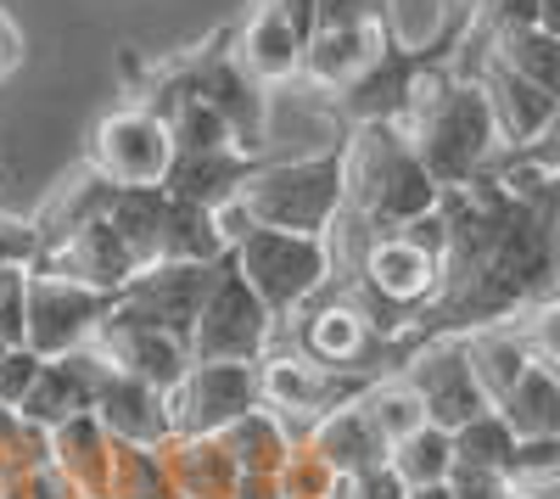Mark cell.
Returning a JSON list of instances; mask_svg holds the SVG:
<instances>
[{"label":"cell","mask_w":560,"mask_h":499,"mask_svg":"<svg viewBox=\"0 0 560 499\" xmlns=\"http://www.w3.org/2000/svg\"><path fill=\"white\" fill-rule=\"evenodd\" d=\"M404 129H409L420 163H427V174L438 179V192L471 186V179H482L504 158V135L493 124L488 90L477 79L454 73V62H432L420 73Z\"/></svg>","instance_id":"cell-1"},{"label":"cell","mask_w":560,"mask_h":499,"mask_svg":"<svg viewBox=\"0 0 560 499\" xmlns=\"http://www.w3.org/2000/svg\"><path fill=\"white\" fill-rule=\"evenodd\" d=\"M342 197L348 213L364 219L376 236L404 231L409 219L438 208V179L420 163L404 124H359L342 135Z\"/></svg>","instance_id":"cell-2"},{"label":"cell","mask_w":560,"mask_h":499,"mask_svg":"<svg viewBox=\"0 0 560 499\" xmlns=\"http://www.w3.org/2000/svg\"><path fill=\"white\" fill-rule=\"evenodd\" d=\"M242 202L253 208L258 231L331 236V224L348 208V197H342V147L314 152V158H287V163H258Z\"/></svg>","instance_id":"cell-3"},{"label":"cell","mask_w":560,"mask_h":499,"mask_svg":"<svg viewBox=\"0 0 560 499\" xmlns=\"http://www.w3.org/2000/svg\"><path fill=\"white\" fill-rule=\"evenodd\" d=\"M236 269L247 276V287L264 298V309L275 321H292L314 298L331 292L337 264H331V242L325 236H298V231H253L236 253Z\"/></svg>","instance_id":"cell-4"},{"label":"cell","mask_w":560,"mask_h":499,"mask_svg":"<svg viewBox=\"0 0 560 499\" xmlns=\"http://www.w3.org/2000/svg\"><path fill=\"white\" fill-rule=\"evenodd\" d=\"M275 314L264 309V298L247 287V276L236 269V258H219V281L202 303V321L191 332V359L197 365H258L275 348Z\"/></svg>","instance_id":"cell-5"},{"label":"cell","mask_w":560,"mask_h":499,"mask_svg":"<svg viewBox=\"0 0 560 499\" xmlns=\"http://www.w3.org/2000/svg\"><path fill=\"white\" fill-rule=\"evenodd\" d=\"M174 73H179V84L191 90L197 102H208L230 129H236V141H242L247 152L264 147L269 90L242 68V57H236V28H224V34H213L208 45H197V51L174 57Z\"/></svg>","instance_id":"cell-6"},{"label":"cell","mask_w":560,"mask_h":499,"mask_svg":"<svg viewBox=\"0 0 560 499\" xmlns=\"http://www.w3.org/2000/svg\"><path fill=\"white\" fill-rule=\"evenodd\" d=\"M107 314H113V298L107 292L79 287L68 276H51V269H28V281H23L28 337H23V348H34L39 359L79 353V348L96 343V332L107 326Z\"/></svg>","instance_id":"cell-7"},{"label":"cell","mask_w":560,"mask_h":499,"mask_svg":"<svg viewBox=\"0 0 560 499\" xmlns=\"http://www.w3.org/2000/svg\"><path fill=\"white\" fill-rule=\"evenodd\" d=\"M168 163H174V135L152 107H140V102L113 107L96 124L90 152H84V169L102 174L107 186H163Z\"/></svg>","instance_id":"cell-8"},{"label":"cell","mask_w":560,"mask_h":499,"mask_svg":"<svg viewBox=\"0 0 560 499\" xmlns=\"http://www.w3.org/2000/svg\"><path fill=\"white\" fill-rule=\"evenodd\" d=\"M213 281H219V264H147L113 298V314L129 321V326H152V332H168L179 343H191Z\"/></svg>","instance_id":"cell-9"},{"label":"cell","mask_w":560,"mask_h":499,"mask_svg":"<svg viewBox=\"0 0 560 499\" xmlns=\"http://www.w3.org/2000/svg\"><path fill=\"white\" fill-rule=\"evenodd\" d=\"M258 404V365H191L168 387V427L174 438H219Z\"/></svg>","instance_id":"cell-10"},{"label":"cell","mask_w":560,"mask_h":499,"mask_svg":"<svg viewBox=\"0 0 560 499\" xmlns=\"http://www.w3.org/2000/svg\"><path fill=\"white\" fill-rule=\"evenodd\" d=\"M404 376L420 393V404H427L432 427H443V432H459L465 421H477L482 410H493L477 371H471L465 337H427L404 359Z\"/></svg>","instance_id":"cell-11"},{"label":"cell","mask_w":560,"mask_h":499,"mask_svg":"<svg viewBox=\"0 0 560 499\" xmlns=\"http://www.w3.org/2000/svg\"><path fill=\"white\" fill-rule=\"evenodd\" d=\"M34 269H51V276H68L79 287H96L107 298H118L140 276L135 253L113 231V219H90V224H73V231L39 236V264Z\"/></svg>","instance_id":"cell-12"},{"label":"cell","mask_w":560,"mask_h":499,"mask_svg":"<svg viewBox=\"0 0 560 499\" xmlns=\"http://www.w3.org/2000/svg\"><path fill=\"white\" fill-rule=\"evenodd\" d=\"M298 348L308 359H319V365H331V371H364V359L370 353H387L393 343H382V332L370 326V314L337 292V298H314L308 303V321L298 326ZM370 376H382V371H370Z\"/></svg>","instance_id":"cell-13"},{"label":"cell","mask_w":560,"mask_h":499,"mask_svg":"<svg viewBox=\"0 0 560 499\" xmlns=\"http://www.w3.org/2000/svg\"><path fill=\"white\" fill-rule=\"evenodd\" d=\"M454 73L477 79V84L488 90V107H493V124H499V135H504V152L533 147L538 135L549 129L555 107H560V96L538 90L533 79H522L516 68H504L499 57H477V62H465V68H454Z\"/></svg>","instance_id":"cell-14"},{"label":"cell","mask_w":560,"mask_h":499,"mask_svg":"<svg viewBox=\"0 0 560 499\" xmlns=\"http://www.w3.org/2000/svg\"><path fill=\"white\" fill-rule=\"evenodd\" d=\"M398 39V28H376V23H353V28H314V39H308V51H303V79L298 84H308L314 96H325V102H337L342 90L376 62L387 45Z\"/></svg>","instance_id":"cell-15"},{"label":"cell","mask_w":560,"mask_h":499,"mask_svg":"<svg viewBox=\"0 0 560 499\" xmlns=\"http://www.w3.org/2000/svg\"><path fill=\"white\" fill-rule=\"evenodd\" d=\"M303 51H308V39L287 23V12L275 7V0H253V12L242 18L236 28V57L242 68L275 90V84H298L303 79Z\"/></svg>","instance_id":"cell-16"},{"label":"cell","mask_w":560,"mask_h":499,"mask_svg":"<svg viewBox=\"0 0 560 499\" xmlns=\"http://www.w3.org/2000/svg\"><path fill=\"white\" fill-rule=\"evenodd\" d=\"M96 421L118 443H135V449H163L174 438V427H168V393L135 382V376H124L113 365H107L102 393H96Z\"/></svg>","instance_id":"cell-17"},{"label":"cell","mask_w":560,"mask_h":499,"mask_svg":"<svg viewBox=\"0 0 560 499\" xmlns=\"http://www.w3.org/2000/svg\"><path fill=\"white\" fill-rule=\"evenodd\" d=\"M258 152L242 147H219V152H174L163 192L179 202H197V208H224L247 192V179L258 174Z\"/></svg>","instance_id":"cell-18"},{"label":"cell","mask_w":560,"mask_h":499,"mask_svg":"<svg viewBox=\"0 0 560 499\" xmlns=\"http://www.w3.org/2000/svg\"><path fill=\"white\" fill-rule=\"evenodd\" d=\"M303 443L314 449V455L331 466L337 477H359V472H376V466H387V438L376 432V421L364 416V404H342V410H331V416H319L308 432H303Z\"/></svg>","instance_id":"cell-19"},{"label":"cell","mask_w":560,"mask_h":499,"mask_svg":"<svg viewBox=\"0 0 560 499\" xmlns=\"http://www.w3.org/2000/svg\"><path fill=\"white\" fill-rule=\"evenodd\" d=\"M163 472H168L174 499H236V483H242V466L224 449V438H168Z\"/></svg>","instance_id":"cell-20"},{"label":"cell","mask_w":560,"mask_h":499,"mask_svg":"<svg viewBox=\"0 0 560 499\" xmlns=\"http://www.w3.org/2000/svg\"><path fill=\"white\" fill-rule=\"evenodd\" d=\"M465 353H471V371L488 393V404L499 410V404L510 398V387H516L533 365V348L516 326H488V332H471L465 337Z\"/></svg>","instance_id":"cell-21"},{"label":"cell","mask_w":560,"mask_h":499,"mask_svg":"<svg viewBox=\"0 0 560 499\" xmlns=\"http://www.w3.org/2000/svg\"><path fill=\"white\" fill-rule=\"evenodd\" d=\"M113 231L124 236V247L135 253V264L147 269L163 253V219H168V192L163 186H118L113 197Z\"/></svg>","instance_id":"cell-22"},{"label":"cell","mask_w":560,"mask_h":499,"mask_svg":"<svg viewBox=\"0 0 560 499\" xmlns=\"http://www.w3.org/2000/svg\"><path fill=\"white\" fill-rule=\"evenodd\" d=\"M499 416L516 427V438H560V371L533 359L527 376L499 404Z\"/></svg>","instance_id":"cell-23"},{"label":"cell","mask_w":560,"mask_h":499,"mask_svg":"<svg viewBox=\"0 0 560 499\" xmlns=\"http://www.w3.org/2000/svg\"><path fill=\"white\" fill-rule=\"evenodd\" d=\"M230 247L213 231V208L197 202H179L168 197V219H163V253L158 264H219Z\"/></svg>","instance_id":"cell-24"},{"label":"cell","mask_w":560,"mask_h":499,"mask_svg":"<svg viewBox=\"0 0 560 499\" xmlns=\"http://www.w3.org/2000/svg\"><path fill=\"white\" fill-rule=\"evenodd\" d=\"M477 57H499L504 68H516L522 79H533L538 90H549V96H560V39L544 34V28H522V34H504L499 45H488V51ZM477 57H459L454 68L477 62Z\"/></svg>","instance_id":"cell-25"},{"label":"cell","mask_w":560,"mask_h":499,"mask_svg":"<svg viewBox=\"0 0 560 499\" xmlns=\"http://www.w3.org/2000/svg\"><path fill=\"white\" fill-rule=\"evenodd\" d=\"M359 404H364V416L376 421V432L387 438V449H393V443H404V438H409V432H420V427H432L427 404H420V393L409 387V376H404V371H398V376H376Z\"/></svg>","instance_id":"cell-26"},{"label":"cell","mask_w":560,"mask_h":499,"mask_svg":"<svg viewBox=\"0 0 560 499\" xmlns=\"http://www.w3.org/2000/svg\"><path fill=\"white\" fill-rule=\"evenodd\" d=\"M387 466H393L409 488L448 483L454 466H459V461H454V432H443V427H420V432H409L404 443H393Z\"/></svg>","instance_id":"cell-27"},{"label":"cell","mask_w":560,"mask_h":499,"mask_svg":"<svg viewBox=\"0 0 560 499\" xmlns=\"http://www.w3.org/2000/svg\"><path fill=\"white\" fill-rule=\"evenodd\" d=\"M538 7L544 0H471V12H465V39H459L454 62L488 51V45H499L504 34L538 28Z\"/></svg>","instance_id":"cell-28"},{"label":"cell","mask_w":560,"mask_h":499,"mask_svg":"<svg viewBox=\"0 0 560 499\" xmlns=\"http://www.w3.org/2000/svg\"><path fill=\"white\" fill-rule=\"evenodd\" d=\"M516 427H510L499 410H482L477 421H465L454 432V461L459 466H471V472H504L510 455H516Z\"/></svg>","instance_id":"cell-29"},{"label":"cell","mask_w":560,"mask_h":499,"mask_svg":"<svg viewBox=\"0 0 560 499\" xmlns=\"http://www.w3.org/2000/svg\"><path fill=\"white\" fill-rule=\"evenodd\" d=\"M504 477L522 499H533L544 488H560V438H522L510 466H504Z\"/></svg>","instance_id":"cell-30"},{"label":"cell","mask_w":560,"mask_h":499,"mask_svg":"<svg viewBox=\"0 0 560 499\" xmlns=\"http://www.w3.org/2000/svg\"><path fill=\"white\" fill-rule=\"evenodd\" d=\"M516 332L527 337L533 359H544V365L560 371V298H538L522 321H516Z\"/></svg>","instance_id":"cell-31"},{"label":"cell","mask_w":560,"mask_h":499,"mask_svg":"<svg viewBox=\"0 0 560 499\" xmlns=\"http://www.w3.org/2000/svg\"><path fill=\"white\" fill-rule=\"evenodd\" d=\"M353 23L398 28L393 0H319V28H353Z\"/></svg>","instance_id":"cell-32"},{"label":"cell","mask_w":560,"mask_h":499,"mask_svg":"<svg viewBox=\"0 0 560 499\" xmlns=\"http://www.w3.org/2000/svg\"><path fill=\"white\" fill-rule=\"evenodd\" d=\"M39 371H45V359L34 348H12L7 359H0V404L18 410V404L28 398V387L39 382Z\"/></svg>","instance_id":"cell-33"},{"label":"cell","mask_w":560,"mask_h":499,"mask_svg":"<svg viewBox=\"0 0 560 499\" xmlns=\"http://www.w3.org/2000/svg\"><path fill=\"white\" fill-rule=\"evenodd\" d=\"M448 488H454V499H522L504 472H471V466H454Z\"/></svg>","instance_id":"cell-34"},{"label":"cell","mask_w":560,"mask_h":499,"mask_svg":"<svg viewBox=\"0 0 560 499\" xmlns=\"http://www.w3.org/2000/svg\"><path fill=\"white\" fill-rule=\"evenodd\" d=\"M342 499H409V483L393 466H376V472L342 477Z\"/></svg>","instance_id":"cell-35"},{"label":"cell","mask_w":560,"mask_h":499,"mask_svg":"<svg viewBox=\"0 0 560 499\" xmlns=\"http://www.w3.org/2000/svg\"><path fill=\"white\" fill-rule=\"evenodd\" d=\"M538 169H549V174H560V107H555V118H549V129L538 135V141L533 147H522Z\"/></svg>","instance_id":"cell-36"},{"label":"cell","mask_w":560,"mask_h":499,"mask_svg":"<svg viewBox=\"0 0 560 499\" xmlns=\"http://www.w3.org/2000/svg\"><path fill=\"white\" fill-rule=\"evenodd\" d=\"M18 57H23V39H18V28H12V18L0 12V79H7L12 68H18Z\"/></svg>","instance_id":"cell-37"},{"label":"cell","mask_w":560,"mask_h":499,"mask_svg":"<svg viewBox=\"0 0 560 499\" xmlns=\"http://www.w3.org/2000/svg\"><path fill=\"white\" fill-rule=\"evenodd\" d=\"M23 281H28V269H0V309L12 298H23Z\"/></svg>","instance_id":"cell-38"},{"label":"cell","mask_w":560,"mask_h":499,"mask_svg":"<svg viewBox=\"0 0 560 499\" xmlns=\"http://www.w3.org/2000/svg\"><path fill=\"white\" fill-rule=\"evenodd\" d=\"M538 28L560 39V0H544V7H538Z\"/></svg>","instance_id":"cell-39"},{"label":"cell","mask_w":560,"mask_h":499,"mask_svg":"<svg viewBox=\"0 0 560 499\" xmlns=\"http://www.w3.org/2000/svg\"><path fill=\"white\" fill-rule=\"evenodd\" d=\"M409 499H454L448 483H432V488H409Z\"/></svg>","instance_id":"cell-40"},{"label":"cell","mask_w":560,"mask_h":499,"mask_svg":"<svg viewBox=\"0 0 560 499\" xmlns=\"http://www.w3.org/2000/svg\"><path fill=\"white\" fill-rule=\"evenodd\" d=\"M544 208L560 219V174H549V186H544Z\"/></svg>","instance_id":"cell-41"},{"label":"cell","mask_w":560,"mask_h":499,"mask_svg":"<svg viewBox=\"0 0 560 499\" xmlns=\"http://www.w3.org/2000/svg\"><path fill=\"white\" fill-rule=\"evenodd\" d=\"M471 12V0H448V18H465Z\"/></svg>","instance_id":"cell-42"},{"label":"cell","mask_w":560,"mask_h":499,"mask_svg":"<svg viewBox=\"0 0 560 499\" xmlns=\"http://www.w3.org/2000/svg\"><path fill=\"white\" fill-rule=\"evenodd\" d=\"M7 353H12V348H7V343H0V359H7Z\"/></svg>","instance_id":"cell-43"}]
</instances>
